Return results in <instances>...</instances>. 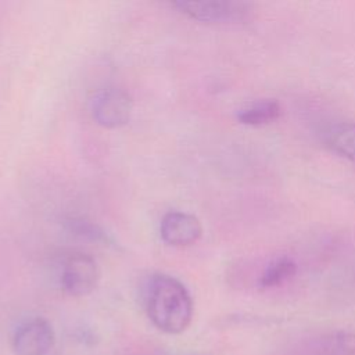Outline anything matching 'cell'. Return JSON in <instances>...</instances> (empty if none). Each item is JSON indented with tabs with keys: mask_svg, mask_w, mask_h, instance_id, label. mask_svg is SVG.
Here are the masks:
<instances>
[{
	"mask_svg": "<svg viewBox=\"0 0 355 355\" xmlns=\"http://www.w3.org/2000/svg\"><path fill=\"white\" fill-rule=\"evenodd\" d=\"M143 304L151 323L164 333L180 334L193 320L194 305L186 286L173 276H150L143 291Z\"/></svg>",
	"mask_w": 355,
	"mask_h": 355,
	"instance_id": "cell-1",
	"label": "cell"
},
{
	"mask_svg": "<svg viewBox=\"0 0 355 355\" xmlns=\"http://www.w3.org/2000/svg\"><path fill=\"white\" fill-rule=\"evenodd\" d=\"M323 141L334 154L355 161V122L343 121L330 125L323 133Z\"/></svg>",
	"mask_w": 355,
	"mask_h": 355,
	"instance_id": "cell-7",
	"label": "cell"
},
{
	"mask_svg": "<svg viewBox=\"0 0 355 355\" xmlns=\"http://www.w3.org/2000/svg\"><path fill=\"white\" fill-rule=\"evenodd\" d=\"M68 226H69V230L76 234V236H80V237H85L87 240H92V241H103V243H108L110 241V237L108 234L96 223L93 222H89V220H85L82 218L79 219H71L68 222Z\"/></svg>",
	"mask_w": 355,
	"mask_h": 355,
	"instance_id": "cell-11",
	"label": "cell"
},
{
	"mask_svg": "<svg viewBox=\"0 0 355 355\" xmlns=\"http://www.w3.org/2000/svg\"><path fill=\"white\" fill-rule=\"evenodd\" d=\"M55 343L51 324L40 316L21 323L12 337L15 355H47Z\"/></svg>",
	"mask_w": 355,
	"mask_h": 355,
	"instance_id": "cell-5",
	"label": "cell"
},
{
	"mask_svg": "<svg viewBox=\"0 0 355 355\" xmlns=\"http://www.w3.org/2000/svg\"><path fill=\"white\" fill-rule=\"evenodd\" d=\"M311 355H355V333L338 330L323 334L311 347Z\"/></svg>",
	"mask_w": 355,
	"mask_h": 355,
	"instance_id": "cell-10",
	"label": "cell"
},
{
	"mask_svg": "<svg viewBox=\"0 0 355 355\" xmlns=\"http://www.w3.org/2000/svg\"><path fill=\"white\" fill-rule=\"evenodd\" d=\"M172 6L191 19L208 24H226L247 19L251 12V4L229 0H201V1H173Z\"/></svg>",
	"mask_w": 355,
	"mask_h": 355,
	"instance_id": "cell-3",
	"label": "cell"
},
{
	"mask_svg": "<svg viewBox=\"0 0 355 355\" xmlns=\"http://www.w3.org/2000/svg\"><path fill=\"white\" fill-rule=\"evenodd\" d=\"M161 239L173 247L194 244L202 234V226L197 216L183 211L165 214L159 223Z\"/></svg>",
	"mask_w": 355,
	"mask_h": 355,
	"instance_id": "cell-6",
	"label": "cell"
},
{
	"mask_svg": "<svg viewBox=\"0 0 355 355\" xmlns=\"http://www.w3.org/2000/svg\"><path fill=\"white\" fill-rule=\"evenodd\" d=\"M133 101L130 94L119 87L97 90L90 100L93 119L103 128L115 129L126 125L130 119Z\"/></svg>",
	"mask_w": 355,
	"mask_h": 355,
	"instance_id": "cell-4",
	"label": "cell"
},
{
	"mask_svg": "<svg viewBox=\"0 0 355 355\" xmlns=\"http://www.w3.org/2000/svg\"><path fill=\"white\" fill-rule=\"evenodd\" d=\"M297 273V262L290 255H279L272 258L262 269L258 277V287L268 290L288 282Z\"/></svg>",
	"mask_w": 355,
	"mask_h": 355,
	"instance_id": "cell-9",
	"label": "cell"
},
{
	"mask_svg": "<svg viewBox=\"0 0 355 355\" xmlns=\"http://www.w3.org/2000/svg\"><path fill=\"white\" fill-rule=\"evenodd\" d=\"M100 280V268L96 259L82 251H71L62 257L60 265V286L72 297L90 294Z\"/></svg>",
	"mask_w": 355,
	"mask_h": 355,
	"instance_id": "cell-2",
	"label": "cell"
},
{
	"mask_svg": "<svg viewBox=\"0 0 355 355\" xmlns=\"http://www.w3.org/2000/svg\"><path fill=\"white\" fill-rule=\"evenodd\" d=\"M282 105L275 98H262L252 101L237 111V119L243 125L263 126L279 119Z\"/></svg>",
	"mask_w": 355,
	"mask_h": 355,
	"instance_id": "cell-8",
	"label": "cell"
}]
</instances>
